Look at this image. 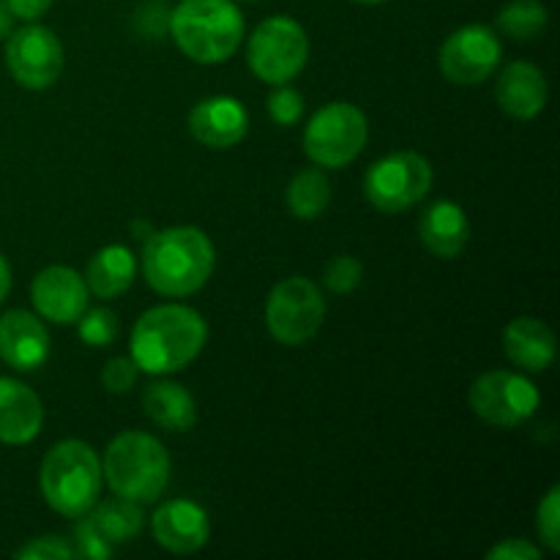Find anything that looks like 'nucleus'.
Instances as JSON below:
<instances>
[{
	"label": "nucleus",
	"mask_w": 560,
	"mask_h": 560,
	"mask_svg": "<svg viewBox=\"0 0 560 560\" xmlns=\"http://www.w3.org/2000/svg\"><path fill=\"white\" fill-rule=\"evenodd\" d=\"M206 339L208 326L197 310L184 304L153 306L131 328V361L148 375H170L191 364Z\"/></svg>",
	"instance_id": "nucleus-1"
},
{
	"label": "nucleus",
	"mask_w": 560,
	"mask_h": 560,
	"mask_svg": "<svg viewBox=\"0 0 560 560\" xmlns=\"http://www.w3.org/2000/svg\"><path fill=\"white\" fill-rule=\"evenodd\" d=\"M217 249L200 228L178 224L148 235L142 246L145 282L167 299L191 295L211 279Z\"/></svg>",
	"instance_id": "nucleus-2"
},
{
	"label": "nucleus",
	"mask_w": 560,
	"mask_h": 560,
	"mask_svg": "<svg viewBox=\"0 0 560 560\" xmlns=\"http://www.w3.org/2000/svg\"><path fill=\"white\" fill-rule=\"evenodd\" d=\"M170 33L186 58L224 63L244 38V14L233 0H180L170 11Z\"/></svg>",
	"instance_id": "nucleus-3"
},
{
	"label": "nucleus",
	"mask_w": 560,
	"mask_h": 560,
	"mask_svg": "<svg viewBox=\"0 0 560 560\" xmlns=\"http://www.w3.org/2000/svg\"><path fill=\"white\" fill-rule=\"evenodd\" d=\"M38 481L49 509L77 520L96 506L102 492V459L85 441H60L44 457Z\"/></svg>",
	"instance_id": "nucleus-4"
},
{
	"label": "nucleus",
	"mask_w": 560,
	"mask_h": 560,
	"mask_svg": "<svg viewBox=\"0 0 560 560\" xmlns=\"http://www.w3.org/2000/svg\"><path fill=\"white\" fill-rule=\"evenodd\" d=\"M170 454L148 432H120L104 452L102 474L109 490L135 503H153L170 481Z\"/></svg>",
	"instance_id": "nucleus-5"
},
{
	"label": "nucleus",
	"mask_w": 560,
	"mask_h": 560,
	"mask_svg": "<svg viewBox=\"0 0 560 560\" xmlns=\"http://www.w3.org/2000/svg\"><path fill=\"white\" fill-rule=\"evenodd\" d=\"M370 140L366 115L350 102H331L317 109L304 129V151L317 167L337 170L359 159Z\"/></svg>",
	"instance_id": "nucleus-6"
},
{
	"label": "nucleus",
	"mask_w": 560,
	"mask_h": 560,
	"mask_svg": "<svg viewBox=\"0 0 560 560\" xmlns=\"http://www.w3.org/2000/svg\"><path fill=\"white\" fill-rule=\"evenodd\" d=\"M310 58V36L293 16H268L249 36L246 63L268 85H288Z\"/></svg>",
	"instance_id": "nucleus-7"
},
{
	"label": "nucleus",
	"mask_w": 560,
	"mask_h": 560,
	"mask_svg": "<svg viewBox=\"0 0 560 560\" xmlns=\"http://www.w3.org/2000/svg\"><path fill=\"white\" fill-rule=\"evenodd\" d=\"M326 320V299L306 277H288L268 293L266 326L277 342L299 348L317 337Z\"/></svg>",
	"instance_id": "nucleus-8"
},
{
	"label": "nucleus",
	"mask_w": 560,
	"mask_h": 560,
	"mask_svg": "<svg viewBox=\"0 0 560 560\" xmlns=\"http://www.w3.org/2000/svg\"><path fill=\"white\" fill-rule=\"evenodd\" d=\"M432 164L416 151H397L377 159L364 175L366 200L383 213H399L424 200L432 189Z\"/></svg>",
	"instance_id": "nucleus-9"
},
{
	"label": "nucleus",
	"mask_w": 560,
	"mask_h": 560,
	"mask_svg": "<svg viewBox=\"0 0 560 560\" xmlns=\"http://www.w3.org/2000/svg\"><path fill=\"white\" fill-rule=\"evenodd\" d=\"M468 405L481 421L492 427H517L534 419L541 394L525 375L492 370L476 377L468 392Z\"/></svg>",
	"instance_id": "nucleus-10"
},
{
	"label": "nucleus",
	"mask_w": 560,
	"mask_h": 560,
	"mask_svg": "<svg viewBox=\"0 0 560 560\" xmlns=\"http://www.w3.org/2000/svg\"><path fill=\"white\" fill-rule=\"evenodd\" d=\"M5 66L22 88L44 91V88L55 85L63 71V44L49 27L25 25L9 33Z\"/></svg>",
	"instance_id": "nucleus-11"
},
{
	"label": "nucleus",
	"mask_w": 560,
	"mask_h": 560,
	"mask_svg": "<svg viewBox=\"0 0 560 560\" xmlns=\"http://www.w3.org/2000/svg\"><path fill=\"white\" fill-rule=\"evenodd\" d=\"M501 38L487 25H465L454 31L441 47V71L454 85H479L490 80L501 63Z\"/></svg>",
	"instance_id": "nucleus-12"
},
{
	"label": "nucleus",
	"mask_w": 560,
	"mask_h": 560,
	"mask_svg": "<svg viewBox=\"0 0 560 560\" xmlns=\"http://www.w3.org/2000/svg\"><path fill=\"white\" fill-rule=\"evenodd\" d=\"M88 295L91 290H88L85 279L69 266L44 268L31 284V301L38 317L58 323V326L80 320L82 312L88 310Z\"/></svg>",
	"instance_id": "nucleus-13"
},
{
	"label": "nucleus",
	"mask_w": 560,
	"mask_h": 560,
	"mask_svg": "<svg viewBox=\"0 0 560 560\" xmlns=\"http://www.w3.org/2000/svg\"><path fill=\"white\" fill-rule=\"evenodd\" d=\"M52 353L49 331L33 312L11 310L0 317V359L16 372L42 370Z\"/></svg>",
	"instance_id": "nucleus-14"
},
{
	"label": "nucleus",
	"mask_w": 560,
	"mask_h": 560,
	"mask_svg": "<svg viewBox=\"0 0 560 560\" xmlns=\"http://www.w3.org/2000/svg\"><path fill=\"white\" fill-rule=\"evenodd\" d=\"M153 539L162 550L175 552V556H191L202 550L211 536V523L200 503L195 501H167L159 506V512L151 520Z\"/></svg>",
	"instance_id": "nucleus-15"
},
{
	"label": "nucleus",
	"mask_w": 560,
	"mask_h": 560,
	"mask_svg": "<svg viewBox=\"0 0 560 560\" xmlns=\"http://www.w3.org/2000/svg\"><path fill=\"white\" fill-rule=\"evenodd\" d=\"M246 129H249V115L233 96H208L189 113V131L195 140L217 151L238 145L246 137Z\"/></svg>",
	"instance_id": "nucleus-16"
},
{
	"label": "nucleus",
	"mask_w": 560,
	"mask_h": 560,
	"mask_svg": "<svg viewBox=\"0 0 560 560\" xmlns=\"http://www.w3.org/2000/svg\"><path fill=\"white\" fill-rule=\"evenodd\" d=\"M547 80L539 66L528 60H514L501 71L495 82L498 107L517 120H530L547 107Z\"/></svg>",
	"instance_id": "nucleus-17"
},
{
	"label": "nucleus",
	"mask_w": 560,
	"mask_h": 560,
	"mask_svg": "<svg viewBox=\"0 0 560 560\" xmlns=\"http://www.w3.org/2000/svg\"><path fill=\"white\" fill-rule=\"evenodd\" d=\"M42 397L14 377H0V443L25 446L42 432Z\"/></svg>",
	"instance_id": "nucleus-18"
},
{
	"label": "nucleus",
	"mask_w": 560,
	"mask_h": 560,
	"mask_svg": "<svg viewBox=\"0 0 560 560\" xmlns=\"http://www.w3.org/2000/svg\"><path fill=\"white\" fill-rule=\"evenodd\" d=\"M419 238L430 255L441 260H454L463 255L470 241V219L459 202L438 200L421 213L419 219Z\"/></svg>",
	"instance_id": "nucleus-19"
},
{
	"label": "nucleus",
	"mask_w": 560,
	"mask_h": 560,
	"mask_svg": "<svg viewBox=\"0 0 560 560\" xmlns=\"http://www.w3.org/2000/svg\"><path fill=\"white\" fill-rule=\"evenodd\" d=\"M503 350L509 361L525 372H545L556 361L558 342L552 328L539 317H514L503 331Z\"/></svg>",
	"instance_id": "nucleus-20"
},
{
	"label": "nucleus",
	"mask_w": 560,
	"mask_h": 560,
	"mask_svg": "<svg viewBox=\"0 0 560 560\" xmlns=\"http://www.w3.org/2000/svg\"><path fill=\"white\" fill-rule=\"evenodd\" d=\"M142 410L153 424L170 432H189L197 421V402L180 383L156 381L142 394Z\"/></svg>",
	"instance_id": "nucleus-21"
},
{
	"label": "nucleus",
	"mask_w": 560,
	"mask_h": 560,
	"mask_svg": "<svg viewBox=\"0 0 560 560\" xmlns=\"http://www.w3.org/2000/svg\"><path fill=\"white\" fill-rule=\"evenodd\" d=\"M137 277V260L131 249L109 244L91 257L85 271V284L98 299H118L131 288Z\"/></svg>",
	"instance_id": "nucleus-22"
},
{
	"label": "nucleus",
	"mask_w": 560,
	"mask_h": 560,
	"mask_svg": "<svg viewBox=\"0 0 560 560\" xmlns=\"http://www.w3.org/2000/svg\"><path fill=\"white\" fill-rule=\"evenodd\" d=\"M331 202V184H328L326 173L317 167L301 170L288 186V208L295 219H317Z\"/></svg>",
	"instance_id": "nucleus-23"
},
{
	"label": "nucleus",
	"mask_w": 560,
	"mask_h": 560,
	"mask_svg": "<svg viewBox=\"0 0 560 560\" xmlns=\"http://www.w3.org/2000/svg\"><path fill=\"white\" fill-rule=\"evenodd\" d=\"M91 517L109 545H126L142 530V509L129 498L115 495L113 501H104Z\"/></svg>",
	"instance_id": "nucleus-24"
},
{
	"label": "nucleus",
	"mask_w": 560,
	"mask_h": 560,
	"mask_svg": "<svg viewBox=\"0 0 560 560\" xmlns=\"http://www.w3.org/2000/svg\"><path fill=\"white\" fill-rule=\"evenodd\" d=\"M498 27L514 42H530L547 27V9L539 0H512L498 14Z\"/></svg>",
	"instance_id": "nucleus-25"
},
{
	"label": "nucleus",
	"mask_w": 560,
	"mask_h": 560,
	"mask_svg": "<svg viewBox=\"0 0 560 560\" xmlns=\"http://www.w3.org/2000/svg\"><path fill=\"white\" fill-rule=\"evenodd\" d=\"M77 334L91 348H107L118 337V317L107 306H96V310H85L77 320Z\"/></svg>",
	"instance_id": "nucleus-26"
},
{
	"label": "nucleus",
	"mask_w": 560,
	"mask_h": 560,
	"mask_svg": "<svg viewBox=\"0 0 560 560\" xmlns=\"http://www.w3.org/2000/svg\"><path fill=\"white\" fill-rule=\"evenodd\" d=\"M364 279V266L350 255H337L328 260L326 271H323V282L331 293H353Z\"/></svg>",
	"instance_id": "nucleus-27"
},
{
	"label": "nucleus",
	"mask_w": 560,
	"mask_h": 560,
	"mask_svg": "<svg viewBox=\"0 0 560 560\" xmlns=\"http://www.w3.org/2000/svg\"><path fill=\"white\" fill-rule=\"evenodd\" d=\"M77 520H80L74 528V552L77 556L91 558V560H107L109 556H113V545L104 539L102 530L96 528V523H93L91 514H82V517H77Z\"/></svg>",
	"instance_id": "nucleus-28"
},
{
	"label": "nucleus",
	"mask_w": 560,
	"mask_h": 560,
	"mask_svg": "<svg viewBox=\"0 0 560 560\" xmlns=\"http://www.w3.org/2000/svg\"><path fill=\"white\" fill-rule=\"evenodd\" d=\"M536 528L550 552H560V487H550L536 512Z\"/></svg>",
	"instance_id": "nucleus-29"
},
{
	"label": "nucleus",
	"mask_w": 560,
	"mask_h": 560,
	"mask_svg": "<svg viewBox=\"0 0 560 560\" xmlns=\"http://www.w3.org/2000/svg\"><path fill=\"white\" fill-rule=\"evenodd\" d=\"M268 115L273 124L293 126L304 115V96L295 88L277 85V91L268 96Z\"/></svg>",
	"instance_id": "nucleus-30"
},
{
	"label": "nucleus",
	"mask_w": 560,
	"mask_h": 560,
	"mask_svg": "<svg viewBox=\"0 0 560 560\" xmlns=\"http://www.w3.org/2000/svg\"><path fill=\"white\" fill-rule=\"evenodd\" d=\"M137 375H140V370H137V364L131 361V355L129 359H126V355H115V359H109L107 364H104L102 386L107 388L109 394H126L135 388Z\"/></svg>",
	"instance_id": "nucleus-31"
},
{
	"label": "nucleus",
	"mask_w": 560,
	"mask_h": 560,
	"mask_svg": "<svg viewBox=\"0 0 560 560\" xmlns=\"http://www.w3.org/2000/svg\"><path fill=\"white\" fill-rule=\"evenodd\" d=\"M20 560H71L77 558L74 547L60 536H42V539L27 541L22 550H16Z\"/></svg>",
	"instance_id": "nucleus-32"
},
{
	"label": "nucleus",
	"mask_w": 560,
	"mask_h": 560,
	"mask_svg": "<svg viewBox=\"0 0 560 560\" xmlns=\"http://www.w3.org/2000/svg\"><path fill=\"white\" fill-rule=\"evenodd\" d=\"M541 550L525 539H506L487 552V560H539Z\"/></svg>",
	"instance_id": "nucleus-33"
},
{
	"label": "nucleus",
	"mask_w": 560,
	"mask_h": 560,
	"mask_svg": "<svg viewBox=\"0 0 560 560\" xmlns=\"http://www.w3.org/2000/svg\"><path fill=\"white\" fill-rule=\"evenodd\" d=\"M5 5L11 9V14L20 16V20H38L42 14H47L52 0H5Z\"/></svg>",
	"instance_id": "nucleus-34"
},
{
	"label": "nucleus",
	"mask_w": 560,
	"mask_h": 560,
	"mask_svg": "<svg viewBox=\"0 0 560 560\" xmlns=\"http://www.w3.org/2000/svg\"><path fill=\"white\" fill-rule=\"evenodd\" d=\"M11 293V266L3 255H0V304L5 301V295Z\"/></svg>",
	"instance_id": "nucleus-35"
},
{
	"label": "nucleus",
	"mask_w": 560,
	"mask_h": 560,
	"mask_svg": "<svg viewBox=\"0 0 560 560\" xmlns=\"http://www.w3.org/2000/svg\"><path fill=\"white\" fill-rule=\"evenodd\" d=\"M11 22H14V14H11V9L5 5V0H0V38L11 33Z\"/></svg>",
	"instance_id": "nucleus-36"
},
{
	"label": "nucleus",
	"mask_w": 560,
	"mask_h": 560,
	"mask_svg": "<svg viewBox=\"0 0 560 560\" xmlns=\"http://www.w3.org/2000/svg\"><path fill=\"white\" fill-rule=\"evenodd\" d=\"M355 3H364V5H377V3H386V0H355Z\"/></svg>",
	"instance_id": "nucleus-37"
}]
</instances>
